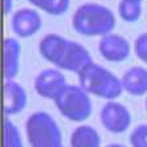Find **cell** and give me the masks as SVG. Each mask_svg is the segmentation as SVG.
Masks as SVG:
<instances>
[{
    "label": "cell",
    "mask_w": 147,
    "mask_h": 147,
    "mask_svg": "<svg viewBox=\"0 0 147 147\" xmlns=\"http://www.w3.org/2000/svg\"><path fill=\"white\" fill-rule=\"evenodd\" d=\"M106 147H127V146H125L122 143H111V144H107Z\"/></svg>",
    "instance_id": "obj_20"
},
{
    "label": "cell",
    "mask_w": 147,
    "mask_h": 147,
    "mask_svg": "<svg viewBox=\"0 0 147 147\" xmlns=\"http://www.w3.org/2000/svg\"><path fill=\"white\" fill-rule=\"evenodd\" d=\"M58 111L73 122H84L92 113V101L89 93L80 85H66L55 98Z\"/></svg>",
    "instance_id": "obj_5"
},
{
    "label": "cell",
    "mask_w": 147,
    "mask_h": 147,
    "mask_svg": "<svg viewBox=\"0 0 147 147\" xmlns=\"http://www.w3.org/2000/svg\"><path fill=\"white\" fill-rule=\"evenodd\" d=\"M146 109H147V99H146Z\"/></svg>",
    "instance_id": "obj_22"
},
{
    "label": "cell",
    "mask_w": 147,
    "mask_h": 147,
    "mask_svg": "<svg viewBox=\"0 0 147 147\" xmlns=\"http://www.w3.org/2000/svg\"><path fill=\"white\" fill-rule=\"evenodd\" d=\"M131 147H147V125H139L130 134Z\"/></svg>",
    "instance_id": "obj_17"
},
{
    "label": "cell",
    "mask_w": 147,
    "mask_h": 147,
    "mask_svg": "<svg viewBox=\"0 0 147 147\" xmlns=\"http://www.w3.org/2000/svg\"><path fill=\"white\" fill-rule=\"evenodd\" d=\"M28 102L27 92L13 80H5L4 84V114L7 117L21 113Z\"/></svg>",
    "instance_id": "obj_10"
},
{
    "label": "cell",
    "mask_w": 147,
    "mask_h": 147,
    "mask_svg": "<svg viewBox=\"0 0 147 147\" xmlns=\"http://www.w3.org/2000/svg\"><path fill=\"white\" fill-rule=\"evenodd\" d=\"M25 131L31 147H64L57 122L45 111L31 114L25 122Z\"/></svg>",
    "instance_id": "obj_4"
},
{
    "label": "cell",
    "mask_w": 147,
    "mask_h": 147,
    "mask_svg": "<svg viewBox=\"0 0 147 147\" xmlns=\"http://www.w3.org/2000/svg\"><path fill=\"white\" fill-rule=\"evenodd\" d=\"M3 147H24L19 129L5 115L3 127Z\"/></svg>",
    "instance_id": "obj_15"
},
{
    "label": "cell",
    "mask_w": 147,
    "mask_h": 147,
    "mask_svg": "<svg viewBox=\"0 0 147 147\" xmlns=\"http://www.w3.org/2000/svg\"><path fill=\"white\" fill-rule=\"evenodd\" d=\"M21 45L13 37H7L3 42V70L5 80H13L20 69Z\"/></svg>",
    "instance_id": "obj_11"
},
{
    "label": "cell",
    "mask_w": 147,
    "mask_h": 147,
    "mask_svg": "<svg viewBox=\"0 0 147 147\" xmlns=\"http://www.w3.org/2000/svg\"><path fill=\"white\" fill-rule=\"evenodd\" d=\"M68 85L65 76L57 69H44L41 70L36 78H34L33 86L34 90L40 97L47 99H53L62 92V89Z\"/></svg>",
    "instance_id": "obj_7"
},
{
    "label": "cell",
    "mask_w": 147,
    "mask_h": 147,
    "mask_svg": "<svg viewBox=\"0 0 147 147\" xmlns=\"http://www.w3.org/2000/svg\"><path fill=\"white\" fill-rule=\"evenodd\" d=\"M42 21L37 11L31 8H21L12 15L11 28L19 37H32L41 29Z\"/></svg>",
    "instance_id": "obj_9"
},
{
    "label": "cell",
    "mask_w": 147,
    "mask_h": 147,
    "mask_svg": "<svg viewBox=\"0 0 147 147\" xmlns=\"http://www.w3.org/2000/svg\"><path fill=\"white\" fill-rule=\"evenodd\" d=\"M4 15H8L13 11V0H3Z\"/></svg>",
    "instance_id": "obj_19"
},
{
    "label": "cell",
    "mask_w": 147,
    "mask_h": 147,
    "mask_svg": "<svg viewBox=\"0 0 147 147\" xmlns=\"http://www.w3.org/2000/svg\"><path fill=\"white\" fill-rule=\"evenodd\" d=\"M28 1L38 9L53 16L65 13L69 8V0H28Z\"/></svg>",
    "instance_id": "obj_14"
},
{
    "label": "cell",
    "mask_w": 147,
    "mask_h": 147,
    "mask_svg": "<svg viewBox=\"0 0 147 147\" xmlns=\"http://www.w3.org/2000/svg\"><path fill=\"white\" fill-rule=\"evenodd\" d=\"M80 86L86 93L109 101L118 98L123 92L121 78L103 66L92 62L78 73Z\"/></svg>",
    "instance_id": "obj_3"
},
{
    "label": "cell",
    "mask_w": 147,
    "mask_h": 147,
    "mask_svg": "<svg viewBox=\"0 0 147 147\" xmlns=\"http://www.w3.org/2000/svg\"><path fill=\"white\" fill-rule=\"evenodd\" d=\"M123 90L131 96L139 97L147 93V69L143 66H133L123 73Z\"/></svg>",
    "instance_id": "obj_12"
},
{
    "label": "cell",
    "mask_w": 147,
    "mask_h": 147,
    "mask_svg": "<svg viewBox=\"0 0 147 147\" xmlns=\"http://www.w3.org/2000/svg\"><path fill=\"white\" fill-rule=\"evenodd\" d=\"M72 147H101V137L98 131L89 125L76 127L70 135Z\"/></svg>",
    "instance_id": "obj_13"
},
{
    "label": "cell",
    "mask_w": 147,
    "mask_h": 147,
    "mask_svg": "<svg viewBox=\"0 0 147 147\" xmlns=\"http://www.w3.org/2000/svg\"><path fill=\"white\" fill-rule=\"evenodd\" d=\"M115 16L110 8L96 3H86L76 9L72 19L73 28L82 36H105L115 27Z\"/></svg>",
    "instance_id": "obj_2"
},
{
    "label": "cell",
    "mask_w": 147,
    "mask_h": 147,
    "mask_svg": "<svg viewBox=\"0 0 147 147\" xmlns=\"http://www.w3.org/2000/svg\"><path fill=\"white\" fill-rule=\"evenodd\" d=\"M99 119L105 130L111 134H122L130 127L131 114L123 103L109 101L101 109Z\"/></svg>",
    "instance_id": "obj_6"
},
{
    "label": "cell",
    "mask_w": 147,
    "mask_h": 147,
    "mask_svg": "<svg viewBox=\"0 0 147 147\" xmlns=\"http://www.w3.org/2000/svg\"><path fill=\"white\" fill-rule=\"evenodd\" d=\"M129 1H138V3H142V0H129Z\"/></svg>",
    "instance_id": "obj_21"
},
{
    "label": "cell",
    "mask_w": 147,
    "mask_h": 147,
    "mask_svg": "<svg viewBox=\"0 0 147 147\" xmlns=\"http://www.w3.org/2000/svg\"><path fill=\"white\" fill-rule=\"evenodd\" d=\"M98 49L101 56L111 62H122L130 56V44L127 38L117 33H107L102 36Z\"/></svg>",
    "instance_id": "obj_8"
},
{
    "label": "cell",
    "mask_w": 147,
    "mask_h": 147,
    "mask_svg": "<svg viewBox=\"0 0 147 147\" xmlns=\"http://www.w3.org/2000/svg\"><path fill=\"white\" fill-rule=\"evenodd\" d=\"M135 53L144 64H147V32L140 33L135 40Z\"/></svg>",
    "instance_id": "obj_18"
},
{
    "label": "cell",
    "mask_w": 147,
    "mask_h": 147,
    "mask_svg": "<svg viewBox=\"0 0 147 147\" xmlns=\"http://www.w3.org/2000/svg\"><path fill=\"white\" fill-rule=\"evenodd\" d=\"M118 13L121 19L127 23H134L139 20L142 15V5L138 1H129V0H121L118 4Z\"/></svg>",
    "instance_id": "obj_16"
},
{
    "label": "cell",
    "mask_w": 147,
    "mask_h": 147,
    "mask_svg": "<svg viewBox=\"0 0 147 147\" xmlns=\"http://www.w3.org/2000/svg\"><path fill=\"white\" fill-rule=\"evenodd\" d=\"M38 49L48 62L77 74L93 62L89 51L84 45L57 33L45 34L41 38Z\"/></svg>",
    "instance_id": "obj_1"
}]
</instances>
